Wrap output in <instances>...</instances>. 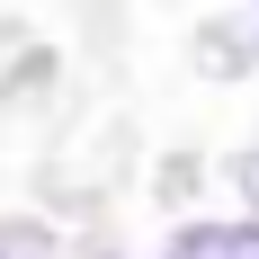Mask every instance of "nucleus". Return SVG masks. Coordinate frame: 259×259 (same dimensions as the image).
<instances>
[{
    "mask_svg": "<svg viewBox=\"0 0 259 259\" xmlns=\"http://www.w3.org/2000/svg\"><path fill=\"white\" fill-rule=\"evenodd\" d=\"M170 259H259V224H188Z\"/></svg>",
    "mask_w": 259,
    "mask_h": 259,
    "instance_id": "obj_1",
    "label": "nucleus"
}]
</instances>
